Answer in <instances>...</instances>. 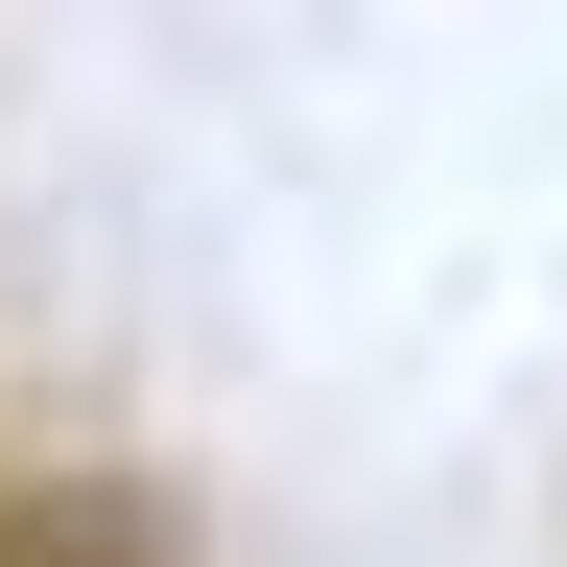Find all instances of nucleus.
<instances>
[{
	"label": "nucleus",
	"mask_w": 567,
	"mask_h": 567,
	"mask_svg": "<svg viewBox=\"0 0 567 567\" xmlns=\"http://www.w3.org/2000/svg\"><path fill=\"white\" fill-rule=\"evenodd\" d=\"M0 567H142V520H118V496H24V520H0Z\"/></svg>",
	"instance_id": "1"
}]
</instances>
